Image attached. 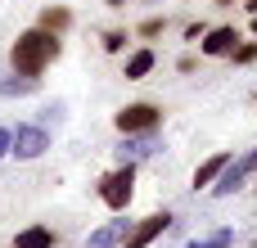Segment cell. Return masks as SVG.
<instances>
[{
    "label": "cell",
    "mask_w": 257,
    "mask_h": 248,
    "mask_svg": "<svg viewBox=\"0 0 257 248\" xmlns=\"http://www.w3.org/2000/svg\"><path fill=\"white\" fill-rule=\"evenodd\" d=\"M59 54H63V36L41 32V27H27V32H18V41L9 45V68H14V77L41 81V72H45Z\"/></svg>",
    "instance_id": "6da1fadb"
},
{
    "label": "cell",
    "mask_w": 257,
    "mask_h": 248,
    "mask_svg": "<svg viewBox=\"0 0 257 248\" xmlns=\"http://www.w3.org/2000/svg\"><path fill=\"white\" fill-rule=\"evenodd\" d=\"M163 108L158 104H149V99H136V104H122L117 113H113V127L122 131V136H154V131H163Z\"/></svg>",
    "instance_id": "7a4b0ae2"
},
{
    "label": "cell",
    "mask_w": 257,
    "mask_h": 248,
    "mask_svg": "<svg viewBox=\"0 0 257 248\" xmlns=\"http://www.w3.org/2000/svg\"><path fill=\"white\" fill-rule=\"evenodd\" d=\"M95 194H99V203H104L108 212H126L131 199H136V167H113V172H104Z\"/></svg>",
    "instance_id": "3957f363"
},
{
    "label": "cell",
    "mask_w": 257,
    "mask_h": 248,
    "mask_svg": "<svg viewBox=\"0 0 257 248\" xmlns=\"http://www.w3.org/2000/svg\"><path fill=\"white\" fill-rule=\"evenodd\" d=\"M167 230H172V212H149V217L131 221V230H126L122 248H149L158 235H167Z\"/></svg>",
    "instance_id": "277c9868"
},
{
    "label": "cell",
    "mask_w": 257,
    "mask_h": 248,
    "mask_svg": "<svg viewBox=\"0 0 257 248\" xmlns=\"http://www.w3.org/2000/svg\"><path fill=\"white\" fill-rule=\"evenodd\" d=\"M45 149H50V131H41L36 122H23V127L14 131V140H9V154H14V158H23V163L41 158Z\"/></svg>",
    "instance_id": "5b68a950"
},
{
    "label": "cell",
    "mask_w": 257,
    "mask_h": 248,
    "mask_svg": "<svg viewBox=\"0 0 257 248\" xmlns=\"http://www.w3.org/2000/svg\"><path fill=\"white\" fill-rule=\"evenodd\" d=\"M239 41H244L239 27H235V23H221V27H208V36L199 41V54H208V59H230Z\"/></svg>",
    "instance_id": "8992f818"
},
{
    "label": "cell",
    "mask_w": 257,
    "mask_h": 248,
    "mask_svg": "<svg viewBox=\"0 0 257 248\" xmlns=\"http://www.w3.org/2000/svg\"><path fill=\"white\" fill-rule=\"evenodd\" d=\"M158 149H163L158 131H154V136H122V140H117V167H136V163L154 158Z\"/></svg>",
    "instance_id": "52a82bcc"
},
{
    "label": "cell",
    "mask_w": 257,
    "mask_h": 248,
    "mask_svg": "<svg viewBox=\"0 0 257 248\" xmlns=\"http://www.w3.org/2000/svg\"><path fill=\"white\" fill-rule=\"evenodd\" d=\"M230 167V154L226 149H217V154H208L199 167H194V190H212L217 181H221V172Z\"/></svg>",
    "instance_id": "ba28073f"
},
{
    "label": "cell",
    "mask_w": 257,
    "mask_h": 248,
    "mask_svg": "<svg viewBox=\"0 0 257 248\" xmlns=\"http://www.w3.org/2000/svg\"><path fill=\"white\" fill-rule=\"evenodd\" d=\"M154 63H158V54H154L149 45H140V50H131V54H126L122 77H126V81H145V77L154 72Z\"/></svg>",
    "instance_id": "9c48e42d"
},
{
    "label": "cell",
    "mask_w": 257,
    "mask_h": 248,
    "mask_svg": "<svg viewBox=\"0 0 257 248\" xmlns=\"http://www.w3.org/2000/svg\"><path fill=\"white\" fill-rule=\"evenodd\" d=\"M126 230H131V221H104L99 230H90L86 248H117L122 239H126Z\"/></svg>",
    "instance_id": "30bf717a"
},
{
    "label": "cell",
    "mask_w": 257,
    "mask_h": 248,
    "mask_svg": "<svg viewBox=\"0 0 257 248\" xmlns=\"http://www.w3.org/2000/svg\"><path fill=\"white\" fill-rule=\"evenodd\" d=\"M36 27H41V32H54V36H63V32L72 27V9H68V5H45V9H41V18H36Z\"/></svg>",
    "instance_id": "8fae6325"
},
{
    "label": "cell",
    "mask_w": 257,
    "mask_h": 248,
    "mask_svg": "<svg viewBox=\"0 0 257 248\" xmlns=\"http://www.w3.org/2000/svg\"><path fill=\"white\" fill-rule=\"evenodd\" d=\"M54 244H59V235H54L50 226H23L9 248H54Z\"/></svg>",
    "instance_id": "7c38bea8"
},
{
    "label": "cell",
    "mask_w": 257,
    "mask_h": 248,
    "mask_svg": "<svg viewBox=\"0 0 257 248\" xmlns=\"http://www.w3.org/2000/svg\"><path fill=\"white\" fill-rule=\"evenodd\" d=\"M36 90H41V81H32V77H0V95H5V99L36 95Z\"/></svg>",
    "instance_id": "4fadbf2b"
},
{
    "label": "cell",
    "mask_w": 257,
    "mask_h": 248,
    "mask_svg": "<svg viewBox=\"0 0 257 248\" xmlns=\"http://www.w3.org/2000/svg\"><path fill=\"white\" fill-rule=\"evenodd\" d=\"M235 244V230L230 226H221V230H212V235H194L190 248H230Z\"/></svg>",
    "instance_id": "5bb4252c"
},
{
    "label": "cell",
    "mask_w": 257,
    "mask_h": 248,
    "mask_svg": "<svg viewBox=\"0 0 257 248\" xmlns=\"http://www.w3.org/2000/svg\"><path fill=\"white\" fill-rule=\"evenodd\" d=\"M163 32H167V18H158V14H149V18L136 27V36H140V41H154V36H163Z\"/></svg>",
    "instance_id": "9a60e30c"
},
{
    "label": "cell",
    "mask_w": 257,
    "mask_h": 248,
    "mask_svg": "<svg viewBox=\"0 0 257 248\" xmlns=\"http://www.w3.org/2000/svg\"><path fill=\"white\" fill-rule=\"evenodd\" d=\"M126 41H131V36H126L122 27H108V32L99 36V45H104L108 54H122V50H126Z\"/></svg>",
    "instance_id": "2e32d148"
},
{
    "label": "cell",
    "mask_w": 257,
    "mask_h": 248,
    "mask_svg": "<svg viewBox=\"0 0 257 248\" xmlns=\"http://www.w3.org/2000/svg\"><path fill=\"white\" fill-rule=\"evenodd\" d=\"M230 63H239V68L257 63V41H239V45H235V54H230Z\"/></svg>",
    "instance_id": "e0dca14e"
},
{
    "label": "cell",
    "mask_w": 257,
    "mask_h": 248,
    "mask_svg": "<svg viewBox=\"0 0 257 248\" xmlns=\"http://www.w3.org/2000/svg\"><path fill=\"white\" fill-rule=\"evenodd\" d=\"M208 36V23L199 18V23H185V41H203Z\"/></svg>",
    "instance_id": "ac0fdd59"
},
{
    "label": "cell",
    "mask_w": 257,
    "mask_h": 248,
    "mask_svg": "<svg viewBox=\"0 0 257 248\" xmlns=\"http://www.w3.org/2000/svg\"><path fill=\"white\" fill-rule=\"evenodd\" d=\"M50 122H59V104H45V108H41V122H36V127H41V131H50Z\"/></svg>",
    "instance_id": "d6986e66"
},
{
    "label": "cell",
    "mask_w": 257,
    "mask_h": 248,
    "mask_svg": "<svg viewBox=\"0 0 257 248\" xmlns=\"http://www.w3.org/2000/svg\"><path fill=\"white\" fill-rule=\"evenodd\" d=\"M176 72H194V54H181L176 59Z\"/></svg>",
    "instance_id": "ffe728a7"
},
{
    "label": "cell",
    "mask_w": 257,
    "mask_h": 248,
    "mask_svg": "<svg viewBox=\"0 0 257 248\" xmlns=\"http://www.w3.org/2000/svg\"><path fill=\"white\" fill-rule=\"evenodd\" d=\"M9 140H14V131H5V127H0V158L9 154Z\"/></svg>",
    "instance_id": "44dd1931"
},
{
    "label": "cell",
    "mask_w": 257,
    "mask_h": 248,
    "mask_svg": "<svg viewBox=\"0 0 257 248\" xmlns=\"http://www.w3.org/2000/svg\"><path fill=\"white\" fill-rule=\"evenodd\" d=\"M244 9H248V14H253V18H257V0H244Z\"/></svg>",
    "instance_id": "7402d4cb"
},
{
    "label": "cell",
    "mask_w": 257,
    "mask_h": 248,
    "mask_svg": "<svg viewBox=\"0 0 257 248\" xmlns=\"http://www.w3.org/2000/svg\"><path fill=\"white\" fill-rule=\"evenodd\" d=\"M104 5H108V9H122V5H126V0H104Z\"/></svg>",
    "instance_id": "603a6c76"
},
{
    "label": "cell",
    "mask_w": 257,
    "mask_h": 248,
    "mask_svg": "<svg viewBox=\"0 0 257 248\" xmlns=\"http://www.w3.org/2000/svg\"><path fill=\"white\" fill-rule=\"evenodd\" d=\"M217 5H244V0H217Z\"/></svg>",
    "instance_id": "cb8c5ba5"
},
{
    "label": "cell",
    "mask_w": 257,
    "mask_h": 248,
    "mask_svg": "<svg viewBox=\"0 0 257 248\" xmlns=\"http://www.w3.org/2000/svg\"><path fill=\"white\" fill-rule=\"evenodd\" d=\"M248 32H253V36H257V18H253V23H248Z\"/></svg>",
    "instance_id": "d4e9b609"
},
{
    "label": "cell",
    "mask_w": 257,
    "mask_h": 248,
    "mask_svg": "<svg viewBox=\"0 0 257 248\" xmlns=\"http://www.w3.org/2000/svg\"><path fill=\"white\" fill-rule=\"evenodd\" d=\"M145 5H158V0H145Z\"/></svg>",
    "instance_id": "484cf974"
},
{
    "label": "cell",
    "mask_w": 257,
    "mask_h": 248,
    "mask_svg": "<svg viewBox=\"0 0 257 248\" xmlns=\"http://www.w3.org/2000/svg\"><path fill=\"white\" fill-rule=\"evenodd\" d=\"M253 190H257V176H253Z\"/></svg>",
    "instance_id": "4316f807"
}]
</instances>
